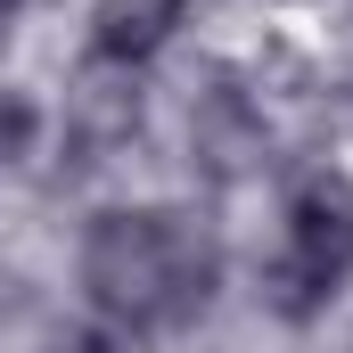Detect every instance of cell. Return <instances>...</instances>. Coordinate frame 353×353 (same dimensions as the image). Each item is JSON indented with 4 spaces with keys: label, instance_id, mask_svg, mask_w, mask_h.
<instances>
[{
    "label": "cell",
    "instance_id": "cell-3",
    "mask_svg": "<svg viewBox=\"0 0 353 353\" xmlns=\"http://www.w3.org/2000/svg\"><path fill=\"white\" fill-rule=\"evenodd\" d=\"M189 0H99L90 8V58L99 66H148L173 41Z\"/></svg>",
    "mask_w": 353,
    "mask_h": 353
},
{
    "label": "cell",
    "instance_id": "cell-1",
    "mask_svg": "<svg viewBox=\"0 0 353 353\" xmlns=\"http://www.w3.org/2000/svg\"><path fill=\"white\" fill-rule=\"evenodd\" d=\"M83 296L115 329H181L214 296V247L173 205H115L83 239Z\"/></svg>",
    "mask_w": 353,
    "mask_h": 353
},
{
    "label": "cell",
    "instance_id": "cell-4",
    "mask_svg": "<svg viewBox=\"0 0 353 353\" xmlns=\"http://www.w3.org/2000/svg\"><path fill=\"white\" fill-rule=\"evenodd\" d=\"M33 148H41V107L25 90H0V173H17Z\"/></svg>",
    "mask_w": 353,
    "mask_h": 353
},
{
    "label": "cell",
    "instance_id": "cell-2",
    "mask_svg": "<svg viewBox=\"0 0 353 353\" xmlns=\"http://www.w3.org/2000/svg\"><path fill=\"white\" fill-rule=\"evenodd\" d=\"M353 279V181L345 173H312L288 197V247L271 263V304L288 321H312L337 288Z\"/></svg>",
    "mask_w": 353,
    "mask_h": 353
},
{
    "label": "cell",
    "instance_id": "cell-5",
    "mask_svg": "<svg viewBox=\"0 0 353 353\" xmlns=\"http://www.w3.org/2000/svg\"><path fill=\"white\" fill-rule=\"evenodd\" d=\"M58 353H123V345H115L107 329H90V337H66V345H58Z\"/></svg>",
    "mask_w": 353,
    "mask_h": 353
}]
</instances>
